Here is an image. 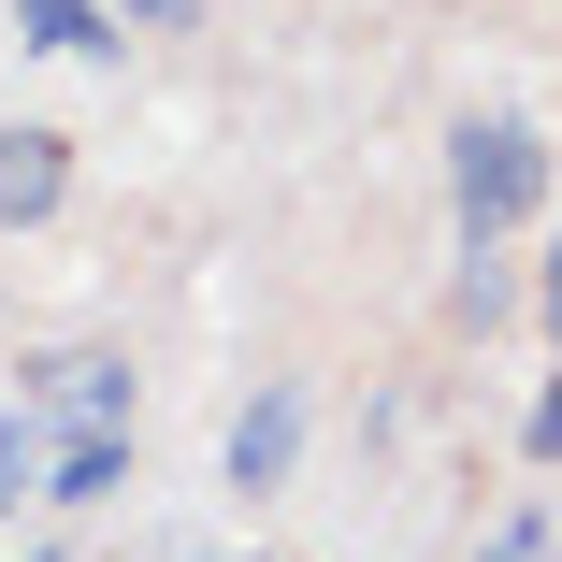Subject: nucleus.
Here are the masks:
<instances>
[{"label": "nucleus", "mask_w": 562, "mask_h": 562, "mask_svg": "<svg viewBox=\"0 0 562 562\" xmlns=\"http://www.w3.org/2000/svg\"><path fill=\"white\" fill-rule=\"evenodd\" d=\"M533 202H548V145L519 116H476L462 145H447V216H462V246H505Z\"/></svg>", "instance_id": "nucleus-1"}, {"label": "nucleus", "mask_w": 562, "mask_h": 562, "mask_svg": "<svg viewBox=\"0 0 562 562\" xmlns=\"http://www.w3.org/2000/svg\"><path fill=\"white\" fill-rule=\"evenodd\" d=\"M30 418H58V432H116V418H131V361H101V347L30 361Z\"/></svg>", "instance_id": "nucleus-2"}, {"label": "nucleus", "mask_w": 562, "mask_h": 562, "mask_svg": "<svg viewBox=\"0 0 562 562\" xmlns=\"http://www.w3.org/2000/svg\"><path fill=\"white\" fill-rule=\"evenodd\" d=\"M289 462H303V390H260L232 432H216V476H232V491H274Z\"/></svg>", "instance_id": "nucleus-3"}, {"label": "nucleus", "mask_w": 562, "mask_h": 562, "mask_svg": "<svg viewBox=\"0 0 562 562\" xmlns=\"http://www.w3.org/2000/svg\"><path fill=\"white\" fill-rule=\"evenodd\" d=\"M58 188H72V145L58 131H0V232H44Z\"/></svg>", "instance_id": "nucleus-4"}, {"label": "nucleus", "mask_w": 562, "mask_h": 562, "mask_svg": "<svg viewBox=\"0 0 562 562\" xmlns=\"http://www.w3.org/2000/svg\"><path fill=\"white\" fill-rule=\"evenodd\" d=\"M15 44H44V58H116L131 15H116V0H15Z\"/></svg>", "instance_id": "nucleus-5"}, {"label": "nucleus", "mask_w": 562, "mask_h": 562, "mask_svg": "<svg viewBox=\"0 0 562 562\" xmlns=\"http://www.w3.org/2000/svg\"><path fill=\"white\" fill-rule=\"evenodd\" d=\"M116 476H131V432H58V462H44L58 505H116Z\"/></svg>", "instance_id": "nucleus-6"}, {"label": "nucleus", "mask_w": 562, "mask_h": 562, "mask_svg": "<svg viewBox=\"0 0 562 562\" xmlns=\"http://www.w3.org/2000/svg\"><path fill=\"white\" fill-rule=\"evenodd\" d=\"M447 303H462V331H491V317H505V274H491V246H462V289H447Z\"/></svg>", "instance_id": "nucleus-7"}, {"label": "nucleus", "mask_w": 562, "mask_h": 562, "mask_svg": "<svg viewBox=\"0 0 562 562\" xmlns=\"http://www.w3.org/2000/svg\"><path fill=\"white\" fill-rule=\"evenodd\" d=\"M15 491H30V404L0 418V519H15Z\"/></svg>", "instance_id": "nucleus-8"}, {"label": "nucleus", "mask_w": 562, "mask_h": 562, "mask_svg": "<svg viewBox=\"0 0 562 562\" xmlns=\"http://www.w3.org/2000/svg\"><path fill=\"white\" fill-rule=\"evenodd\" d=\"M533 462H562V375L533 390Z\"/></svg>", "instance_id": "nucleus-9"}, {"label": "nucleus", "mask_w": 562, "mask_h": 562, "mask_svg": "<svg viewBox=\"0 0 562 562\" xmlns=\"http://www.w3.org/2000/svg\"><path fill=\"white\" fill-rule=\"evenodd\" d=\"M533 548H548V533H533V519H505V533H491L476 562H533Z\"/></svg>", "instance_id": "nucleus-10"}, {"label": "nucleus", "mask_w": 562, "mask_h": 562, "mask_svg": "<svg viewBox=\"0 0 562 562\" xmlns=\"http://www.w3.org/2000/svg\"><path fill=\"white\" fill-rule=\"evenodd\" d=\"M116 15H131V30H188V0H116Z\"/></svg>", "instance_id": "nucleus-11"}, {"label": "nucleus", "mask_w": 562, "mask_h": 562, "mask_svg": "<svg viewBox=\"0 0 562 562\" xmlns=\"http://www.w3.org/2000/svg\"><path fill=\"white\" fill-rule=\"evenodd\" d=\"M533 303H548V347H562V246H548V289H533Z\"/></svg>", "instance_id": "nucleus-12"}, {"label": "nucleus", "mask_w": 562, "mask_h": 562, "mask_svg": "<svg viewBox=\"0 0 562 562\" xmlns=\"http://www.w3.org/2000/svg\"><path fill=\"white\" fill-rule=\"evenodd\" d=\"M15 562H58V548H15Z\"/></svg>", "instance_id": "nucleus-13"}]
</instances>
